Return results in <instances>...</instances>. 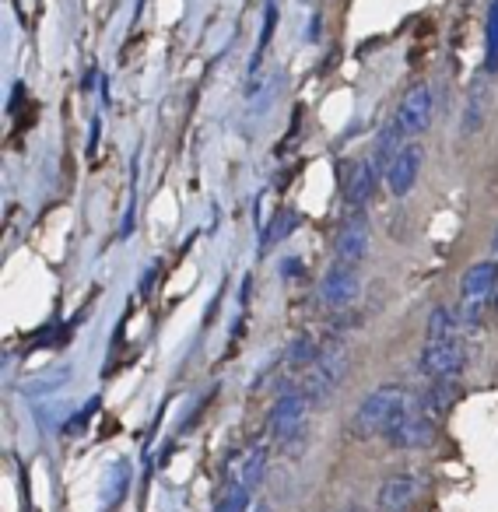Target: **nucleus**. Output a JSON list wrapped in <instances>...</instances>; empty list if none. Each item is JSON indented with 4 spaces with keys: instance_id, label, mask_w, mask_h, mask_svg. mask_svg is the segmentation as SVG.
Masks as SVG:
<instances>
[{
    "instance_id": "obj_29",
    "label": "nucleus",
    "mask_w": 498,
    "mask_h": 512,
    "mask_svg": "<svg viewBox=\"0 0 498 512\" xmlns=\"http://www.w3.org/2000/svg\"><path fill=\"white\" fill-rule=\"evenodd\" d=\"M491 249H495V256H498V228H495V235H491Z\"/></svg>"
},
{
    "instance_id": "obj_1",
    "label": "nucleus",
    "mask_w": 498,
    "mask_h": 512,
    "mask_svg": "<svg viewBox=\"0 0 498 512\" xmlns=\"http://www.w3.org/2000/svg\"><path fill=\"white\" fill-rule=\"evenodd\" d=\"M414 407V397L407 386L383 383L372 393H365L362 404L351 414V435L355 439H383L400 418Z\"/></svg>"
},
{
    "instance_id": "obj_2",
    "label": "nucleus",
    "mask_w": 498,
    "mask_h": 512,
    "mask_svg": "<svg viewBox=\"0 0 498 512\" xmlns=\"http://www.w3.org/2000/svg\"><path fill=\"white\" fill-rule=\"evenodd\" d=\"M348 365H351L348 344H344L341 337H330L320 348V358H316L313 369L306 372V379H302V386H299V390L306 393L309 407H320L334 397V390L344 383V376H348Z\"/></svg>"
},
{
    "instance_id": "obj_13",
    "label": "nucleus",
    "mask_w": 498,
    "mask_h": 512,
    "mask_svg": "<svg viewBox=\"0 0 498 512\" xmlns=\"http://www.w3.org/2000/svg\"><path fill=\"white\" fill-rule=\"evenodd\" d=\"M456 400H460V379H439V383H432L425 393H421L418 404L432 421H442L449 411H453Z\"/></svg>"
},
{
    "instance_id": "obj_17",
    "label": "nucleus",
    "mask_w": 498,
    "mask_h": 512,
    "mask_svg": "<svg viewBox=\"0 0 498 512\" xmlns=\"http://www.w3.org/2000/svg\"><path fill=\"white\" fill-rule=\"evenodd\" d=\"M460 330H463L460 309L435 306L428 313V341H453V337H460Z\"/></svg>"
},
{
    "instance_id": "obj_3",
    "label": "nucleus",
    "mask_w": 498,
    "mask_h": 512,
    "mask_svg": "<svg viewBox=\"0 0 498 512\" xmlns=\"http://www.w3.org/2000/svg\"><path fill=\"white\" fill-rule=\"evenodd\" d=\"M498 295V260H477L460 278V320L463 327L481 323V313Z\"/></svg>"
},
{
    "instance_id": "obj_4",
    "label": "nucleus",
    "mask_w": 498,
    "mask_h": 512,
    "mask_svg": "<svg viewBox=\"0 0 498 512\" xmlns=\"http://www.w3.org/2000/svg\"><path fill=\"white\" fill-rule=\"evenodd\" d=\"M306 414H309V400L302 390H285L278 393V400L267 411V432L271 439H278L281 446L295 442L302 432H306Z\"/></svg>"
},
{
    "instance_id": "obj_19",
    "label": "nucleus",
    "mask_w": 498,
    "mask_h": 512,
    "mask_svg": "<svg viewBox=\"0 0 498 512\" xmlns=\"http://www.w3.org/2000/svg\"><path fill=\"white\" fill-rule=\"evenodd\" d=\"M484 106H488V88H484V85L470 88L467 106H463V123H460L463 137H474L477 130H481V123H484Z\"/></svg>"
},
{
    "instance_id": "obj_11",
    "label": "nucleus",
    "mask_w": 498,
    "mask_h": 512,
    "mask_svg": "<svg viewBox=\"0 0 498 512\" xmlns=\"http://www.w3.org/2000/svg\"><path fill=\"white\" fill-rule=\"evenodd\" d=\"M421 165H425L421 144H404L400 155L393 158L390 172H386V186H390L393 197H407V193L414 190V183H418V176H421Z\"/></svg>"
},
{
    "instance_id": "obj_20",
    "label": "nucleus",
    "mask_w": 498,
    "mask_h": 512,
    "mask_svg": "<svg viewBox=\"0 0 498 512\" xmlns=\"http://www.w3.org/2000/svg\"><path fill=\"white\" fill-rule=\"evenodd\" d=\"M484 71L498 74V0L488 4V25H484Z\"/></svg>"
},
{
    "instance_id": "obj_14",
    "label": "nucleus",
    "mask_w": 498,
    "mask_h": 512,
    "mask_svg": "<svg viewBox=\"0 0 498 512\" xmlns=\"http://www.w3.org/2000/svg\"><path fill=\"white\" fill-rule=\"evenodd\" d=\"M130 481H134V470H130V460H116L113 467L106 470V481H102V495H99V505L102 512H113L123 505L130 491Z\"/></svg>"
},
{
    "instance_id": "obj_16",
    "label": "nucleus",
    "mask_w": 498,
    "mask_h": 512,
    "mask_svg": "<svg viewBox=\"0 0 498 512\" xmlns=\"http://www.w3.org/2000/svg\"><path fill=\"white\" fill-rule=\"evenodd\" d=\"M320 348H323V344H316L313 334L292 337V341H288V351H285L288 369H292V372H309L316 358H320Z\"/></svg>"
},
{
    "instance_id": "obj_18",
    "label": "nucleus",
    "mask_w": 498,
    "mask_h": 512,
    "mask_svg": "<svg viewBox=\"0 0 498 512\" xmlns=\"http://www.w3.org/2000/svg\"><path fill=\"white\" fill-rule=\"evenodd\" d=\"M400 130H397V123L390 120V127L383 130V134H379V141H376V155L369 158L372 165H376V172L379 176L386 179V172H390V165H393V158L400 155Z\"/></svg>"
},
{
    "instance_id": "obj_24",
    "label": "nucleus",
    "mask_w": 498,
    "mask_h": 512,
    "mask_svg": "<svg viewBox=\"0 0 498 512\" xmlns=\"http://www.w3.org/2000/svg\"><path fill=\"white\" fill-rule=\"evenodd\" d=\"M95 411H99V400H92V404H88L85 411H78V414H74V418L64 425V435H81V432H85V428H88V421H92V414H95Z\"/></svg>"
},
{
    "instance_id": "obj_5",
    "label": "nucleus",
    "mask_w": 498,
    "mask_h": 512,
    "mask_svg": "<svg viewBox=\"0 0 498 512\" xmlns=\"http://www.w3.org/2000/svg\"><path fill=\"white\" fill-rule=\"evenodd\" d=\"M467 369V351L463 341H425V348L418 351V372L428 383H439V379H460V372Z\"/></svg>"
},
{
    "instance_id": "obj_8",
    "label": "nucleus",
    "mask_w": 498,
    "mask_h": 512,
    "mask_svg": "<svg viewBox=\"0 0 498 512\" xmlns=\"http://www.w3.org/2000/svg\"><path fill=\"white\" fill-rule=\"evenodd\" d=\"M369 218H365V211H351L348 218H344L341 232H337L334 239V264H344V267H355L362 264L365 256H369Z\"/></svg>"
},
{
    "instance_id": "obj_28",
    "label": "nucleus",
    "mask_w": 498,
    "mask_h": 512,
    "mask_svg": "<svg viewBox=\"0 0 498 512\" xmlns=\"http://www.w3.org/2000/svg\"><path fill=\"white\" fill-rule=\"evenodd\" d=\"M253 512H274V509L267 502H257V505H253Z\"/></svg>"
},
{
    "instance_id": "obj_27",
    "label": "nucleus",
    "mask_w": 498,
    "mask_h": 512,
    "mask_svg": "<svg viewBox=\"0 0 498 512\" xmlns=\"http://www.w3.org/2000/svg\"><path fill=\"white\" fill-rule=\"evenodd\" d=\"M309 39H320V15H313V29L306 32Z\"/></svg>"
},
{
    "instance_id": "obj_12",
    "label": "nucleus",
    "mask_w": 498,
    "mask_h": 512,
    "mask_svg": "<svg viewBox=\"0 0 498 512\" xmlns=\"http://www.w3.org/2000/svg\"><path fill=\"white\" fill-rule=\"evenodd\" d=\"M379 172L376 165L365 158V162H355L348 172V183H344V204L351 207V211H365V204L372 200V193H376L379 186Z\"/></svg>"
},
{
    "instance_id": "obj_7",
    "label": "nucleus",
    "mask_w": 498,
    "mask_h": 512,
    "mask_svg": "<svg viewBox=\"0 0 498 512\" xmlns=\"http://www.w3.org/2000/svg\"><path fill=\"white\" fill-rule=\"evenodd\" d=\"M435 428H439V421L428 418V414L421 411L418 397H414V407L383 435V442L390 449H428L435 442Z\"/></svg>"
},
{
    "instance_id": "obj_30",
    "label": "nucleus",
    "mask_w": 498,
    "mask_h": 512,
    "mask_svg": "<svg viewBox=\"0 0 498 512\" xmlns=\"http://www.w3.org/2000/svg\"><path fill=\"white\" fill-rule=\"evenodd\" d=\"M495 309H498V295H495Z\"/></svg>"
},
{
    "instance_id": "obj_9",
    "label": "nucleus",
    "mask_w": 498,
    "mask_h": 512,
    "mask_svg": "<svg viewBox=\"0 0 498 512\" xmlns=\"http://www.w3.org/2000/svg\"><path fill=\"white\" fill-rule=\"evenodd\" d=\"M421 495L418 470H393L376 488V512H407Z\"/></svg>"
},
{
    "instance_id": "obj_26",
    "label": "nucleus",
    "mask_w": 498,
    "mask_h": 512,
    "mask_svg": "<svg viewBox=\"0 0 498 512\" xmlns=\"http://www.w3.org/2000/svg\"><path fill=\"white\" fill-rule=\"evenodd\" d=\"M155 274H158V267H151L148 274H144V285H141V295H148L151 292V285H155Z\"/></svg>"
},
{
    "instance_id": "obj_21",
    "label": "nucleus",
    "mask_w": 498,
    "mask_h": 512,
    "mask_svg": "<svg viewBox=\"0 0 498 512\" xmlns=\"http://www.w3.org/2000/svg\"><path fill=\"white\" fill-rule=\"evenodd\" d=\"M249 505H253V491H249L246 484H239V481H228L225 495L218 498L214 512H249Z\"/></svg>"
},
{
    "instance_id": "obj_6",
    "label": "nucleus",
    "mask_w": 498,
    "mask_h": 512,
    "mask_svg": "<svg viewBox=\"0 0 498 512\" xmlns=\"http://www.w3.org/2000/svg\"><path fill=\"white\" fill-rule=\"evenodd\" d=\"M393 123H397V130L404 137L425 134L428 123H432V88H428V81H414L407 88L404 99L393 109Z\"/></svg>"
},
{
    "instance_id": "obj_10",
    "label": "nucleus",
    "mask_w": 498,
    "mask_h": 512,
    "mask_svg": "<svg viewBox=\"0 0 498 512\" xmlns=\"http://www.w3.org/2000/svg\"><path fill=\"white\" fill-rule=\"evenodd\" d=\"M320 306L327 309H348L355 306V299L362 295V278H358L355 267H344V264H330L327 274L320 278Z\"/></svg>"
},
{
    "instance_id": "obj_25",
    "label": "nucleus",
    "mask_w": 498,
    "mask_h": 512,
    "mask_svg": "<svg viewBox=\"0 0 498 512\" xmlns=\"http://www.w3.org/2000/svg\"><path fill=\"white\" fill-rule=\"evenodd\" d=\"M281 274H285L288 281H295L302 274V260H295V256H288L285 264H281Z\"/></svg>"
},
{
    "instance_id": "obj_23",
    "label": "nucleus",
    "mask_w": 498,
    "mask_h": 512,
    "mask_svg": "<svg viewBox=\"0 0 498 512\" xmlns=\"http://www.w3.org/2000/svg\"><path fill=\"white\" fill-rule=\"evenodd\" d=\"M295 225H299V218H295L292 211H278V214H274L271 232H264V249L274 246V242H281V239H288V235L295 232Z\"/></svg>"
},
{
    "instance_id": "obj_31",
    "label": "nucleus",
    "mask_w": 498,
    "mask_h": 512,
    "mask_svg": "<svg viewBox=\"0 0 498 512\" xmlns=\"http://www.w3.org/2000/svg\"><path fill=\"white\" fill-rule=\"evenodd\" d=\"M348 512H355V509H348Z\"/></svg>"
},
{
    "instance_id": "obj_15",
    "label": "nucleus",
    "mask_w": 498,
    "mask_h": 512,
    "mask_svg": "<svg viewBox=\"0 0 498 512\" xmlns=\"http://www.w3.org/2000/svg\"><path fill=\"white\" fill-rule=\"evenodd\" d=\"M264 474H267V446H264V442H257V446L249 449V453L239 460V467H235L232 481L246 484L249 491H257L260 481H264Z\"/></svg>"
},
{
    "instance_id": "obj_22",
    "label": "nucleus",
    "mask_w": 498,
    "mask_h": 512,
    "mask_svg": "<svg viewBox=\"0 0 498 512\" xmlns=\"http://www.w3.org/2000/svg\"><path fill=\"white\" fill-rule=\"evenodd\" d=\"M274 25H278V4H274V0H267V4H264V32H260L257 53H253V60H249V74L257 71L260 60H264V50L271 46V36H274Z\"/></svg>"
}]
</instances>
